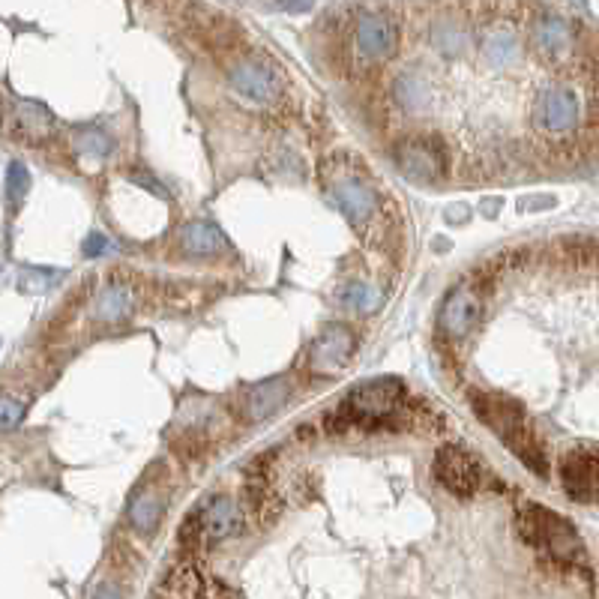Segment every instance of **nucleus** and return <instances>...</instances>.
Wrapping results in <instances>:
<instances>
[{"label": "nucleus", "instance_id": "obj_1", "mask_svg": "<svg viewBox=\"0 0 599 599\" xmlns=\"http://www.w3.org/2000/svg\"><path fill=\"white\" fill-rule=\"evenodd\" d=\"M318 177L351 228L366 243L381 246L387 234V207L372 174L366 171V162H360L354 153H333L321 162Z\"/></svg>", "mask_w": 599, "mask_h": 599}, {"label": "nucleus", "instance_id": "obj_2", "mask_svg": "<svg viewBox=\"0 0 599 599\" xmlns=\"http://www.w3.org/2000/svg\"><path fill=\"white\" fill-rule=\"evenodd\" d=\"M471 408L492 429V435H498L540 480H549L552 468H549L546 450H543V444H540V438L534 432V423L528 420V411L516 399H507L501 393L474 390L471 393Z\"/></svg>", "mask_w": 599, "mask_h": 599}, {"label": "nucleus", "instance_id": "obj_3", "mask_svg": "<svg viewBox=\"0 0 599 599\" xmlns=\"http://www.w3.org/2000/svg\"><path fill=\"white\" fill-rule=\"evenodd\" d=\"M405 384L399 378H375L369 384L354 387L336 411L324 417L327 432H381L396 423L399 411L405 408Z\"/></svg>", "mask_w": 599, "mask_h": 599}, {"label": "nucleus", "instance_id": "obj_4", "mask_svg": "<svg viewBox=\"0 0 599 599\" xmlns=\"http://www.w3.org/2000/svg\"><path fill=\"white\" fill-rule=\"evenodd\" d=\"M516 525H519L522 540L531 543L534 549H540L543 555H549L558 567H567V570H582V567H588L585 540H582V534L573 528V522L564 519L561 513H555V510H549V507H540V504L528 501V504L519 507Z\"/></svg>", "mask_w": 599, "mask_h": 599}, {"label": "nucleus", "instance_id": "obj_5", "mask_svg": "<svg viewBox=\"0 0 599 599\" xmlns=\"http://www.w3.org/2000/svg\"><path fill=\"white\" fill-rule=\"evenodd\" d=\"M243 531V513L237 510V504L231 498H207L201 507H195L183 525H180V549H186L189 555H198L234 534Z\"/></svg>", "mask_w": 599, "mask_h": 599}, {"label": "nucleus", "instance_id": "obj_6", "mask_svg": "<svg viewBox=\"0 0 599 599\" xmlns=\"http://www.w3.org/2000/svg\"><path fill=\"white\" fill-rule=\"evenodd\" d=\"M393 162L399 165V171L405 177H411L417 183H435L447 174L450 153L441 138L414 135V138H402L393 144Z\"/></svg>", "mask_w": 599, "mask_h": 599}, {"label": "nucleus", "instance_id": "obj_7", "mask_svg": "<svg viewBox=\"0 0 599 599\" xmlns=\"http://www.w3.org/2000/svg\"><path fill=\"white\" fill-rule=\"evenodd\" d=\"M228 78L237 93L255 99V102H273L285 93V75L282 69L261 57V54H246L228 66Z\"/></svg>", "mask_w": 599, "mask_h": 599}, {"label": "nucleus", "instance_id": "obj_8", "mask_svg": "<svg viewBox=\"0 0 599 599\" xmlns=\"http://www.w3.org/2000/svg\"><path fill=\"white\" fill-rule=\"evenodd\" d=\"M483 321V294L474 285H459L453 288L438 312V330L444 339L462 342L465 336H471L477 330V324Z\"/></svg>", "mask_w": 599, "mask_h": 599}, {"label": "nucleus", "instance_id": "obj_9", "mask_svg": "<svg viewBox=\"0 0 599 599\" xmlns=\"http://www.w3.org/2000/svg\"><path fill=\"white\" fill-rule=\"evenodd\" d=\"M432 474L456 498H474L483 486V465L462 447H441Z\"/></svg>", "mask_w": 599, "mask_h": 599}, {"label": "nucleus", "instance_id": "obj_10", "mask_svg": "<svg viewBox=\"0 0 599 599\" xmlns=\"http://www.w3.org/2000/svg\"><path fill=\"white\" fill-rule=\"evenodd\" d=\"M582 123V96L573 87H546L534 102V126L549 135L573 132Z\"/></svg>", "mask_w": 599, "mask_h": 599}, {"label": "nucleus", "instance_id": "obj_11", "mask_svg": "<svg viewBox=\"0 0 599 599\" xmlns=\"http://www.w3.org/2000/svg\"><path fill=\"white\" fill-rule=\"evenodd\" d=\"M357 351V333L345 324H330L309 345V369L315 375H339Z\"/></svg>", "mask_w": 599, "mask_h": 599}, {"label": "nucleus", "instance_id": "obj_12", "mask_svg": "<svg viewBox=\"0 0 599 599\" xmlns=\"http://www.w3.org/2000/svg\"><path fill=\"white\" fill-rule=\"evenodd\" d=\"M561 486L576 504H594L599 495V459L597 450L579 447L561 459Z\"/></svg>", "mask_w": 599, "mask_h": 599}, {"label": "nucleus", "instance_id": "obj_13", "mask_svg": "<svg viewBox=\"0 0 599 599\" xmlns=\"http://www.w3.org/2000/svg\"><path fill=\"white\" fill-rule=\"evenodd\" d=\"M354 45L360 57L366 60H390L399 51V21H393L384 12H366L357 21L354 30Z\"/></svg>", "mask_w": 599, "mask_h": 599}, {"label": "nucleus", "instance_id": "obj_14", "mask_svg": "<svg viewBox=\"0 0 599 599\" xmlns=\"http://www.w3.org/2000/svg\"><path fill=\"white\" fill-rule=\"evenodd\" d=\"M270 462H273V456H258L255 462H249L246 480H243L249 513L255 516L258 525H270L279 516V510H282L279 495H276L273 480H270Z\"/></svg>", "mask_w": 599, "mask_h": 599}, {"label": "nucleus", "instance_id": "obj_15", "mask_svg": "<svg viewBox=\"0 0 599 599\" xmlns=\"http://www.w3.org/2000/svg\"><path fill=\"white\" fill-rule=\"evenodd\" d=\"M531 39H534L537 51L546 60H552V63L555 60H567L576 51V27L567 18L555 15V12H543V15L534 18Z\"/></svg>", "mask_w": 599, "mask_h": 599}, {"label": "nucleus", "instance_id": "obj_16", "mask_svg": "<svg viewBox=\"0 0 599 599\" xmlns=\"http://www.w3.org/2000/svg\"><path fill=\"white\" fill-rule=\"evenodd\" d=\"M126 516H129V525H132L138 534H144V537L156 534V528H159V522H162V516H165V492H162V486H159L156 480L144 483V486L132 495Z\"/></svg>", "mask_w": 599, "mask_h": 599}, {"label": "nucleus", "instance_id": "obj_17", "mask_svg": "<svg viewBox=\"0 0 599 599\" xmlns=\"http://www.w3.org/2000/svg\"><path fill=\"white\" fill-rule=\"evenodd\" d=\"M291 399V381L288 378H270L255 384L246 393V414L252 423H264L270 417H276Z\"/></svg>", "mask_w": 599, "mask_h": 599}, {"label": "nucleus", "instance_id": "obj_18", "mask_svg": "<svg viewBox=\"0 0 599 599\" xmlns=\"http://www.w3.org/2000/svg\"><path fill=\"white\" fill-rule=\"evenodd\" d=\"M54 126H57V120H54V114H51L45 105H39V102H24V99L15 102V111H12V132H15L21 141H27V144H42V141L51 138Z\"/></svg>", "mask_w": 599, "mask_h": 599}, {"label": "nucleus", "instance_id": "obj_19", "mask_svg": "<svg viewBox=\"0 0 599 599\" xmlns=\"http://www.w3.org/2000/svg\"><path fill=\"white\" fill-rule=\"evenodd\" d=\"M180 249L186 255L207 258V255H222L231 246H228V237L222 234V228H216L213 222H189L180 231Z\"/></svg>", "mask_w": 599, "mask_h": 599}, {"label": "nucleus", "instance_id": "obj_20", "mask_svg": "<svg viewBox=\"0 0 599 599\" xmlns=\"http://www.w3.org/2000/svg\"><path fill=\"white\" fill-rule=\"evenodd\" d=\"M483 57H486V63L495 66V69H507V66H513V63L522 57V45H519L516 30L507 27V24H495V27H489L486 36H483Z\"/></svg>", "mask_w": 599, "mask_h": 599}, {"label": "nucleus", "instance_id": "obj_21", "mask_svg": "<svg viewBox=\"0 0 599 599\" xmlns=\"http://www.w3.org/2000/svg\"><path fill=\"white\" fill-rule=\"evenodd\" d=\"M135 309V294L129 285L123 282H111L99 291V297L93 300V318L102 324H120L123 318H129Z\"/></svg>", "mask_w": 599, "mask_h": 599}, {"label": "nucleus", "instance_id": "obj_22", "mask_svg": "<svg viewBox=\"0 0 599 599\" xmlns=\"http://www.w3.org/2000/svg\"><path fill=\"white\" fill-rule=\"evenodd\" d=\"M72 147H75V153H78L81 159L102 162V159L111 153L114 141H111V135H108L105 129H99V126H78L75 135H72Z\"/></svg>", "mask_w": 599, "mask_h": 599}, {"label": "nucleus", "instance_id": "obj_23", "mask_svg": "<svg viewBox=\"0 0 599 599\" xmlns=\"http://www.w3.org/2000/svg\"><path fill=\"white\" fill-rule=\"evenodd\" d=\"M432 42H435V48L441 51V54H459V51H465V45L471 42V33H468V27H462L459 21H441L438 27H435V33H432Z\"/></svg>", "mask_w": 599, "mask_h": 599}, {"label": "nucleus", "instance_id": "obj_24", "mask_svg": "<svg viewBox=\"0 0 599 599\" xmlns=\"http://www.w3.org/2000/svg\"><path fill=\"white\" fill-rule=\"evenodd\" d=\"M396 93H399L402 105H405V108H411V111H420V108H426V105H429V99H432L429 81H426L423 75H402V78H399V84H396Z\"/></svg>", "mask_w": 599, "mask_h": 599}, {"label": "nucleus", "instance_id": "obj_25", "mask_svg": "<svg viewBox=\"0 0 599 599\" xmlns=\"http://www.w3.org/2000/svg\"><path fill=\"white\" fill-rule=\"evenodd\" d=\"M27 189H30V171L21 162H9V168H6V201L12 207H18L27 198Z\"/></svg>", "mask_w": 599, "mask_h": 599}, {"label": "nucleus", "instance_id": "obj_26", "mask_svg": "<svg viewBox=\"0 0 599 599\" xmlns=\"http://www.w3.org/2000/svg\"><path fill=\"white\" fill-rule=\"evenodd\" d=\"M342 306H348V309H354V312H369L375 303H378V294L369 288V285H363V282H351L345 291H342Z\"/></svg>", "mask_w": 599, "mask_h": 599}, {"label": "nucleus", "instance_id": "obj_27", "mask_svg": "<svg viewBox=\"0 0 599 599\" xmlns=\"http://www.w3.org/2000/svg\"><path fill=\"white\" fill-rule=\"evenodd\" d=\"M21 417H24V405H21V402H12V399L0 402V429H12V426H18Z\"/></svg>", "mask_w": 599, "mask_h": 599}, {"label": "nucleus", "instance_id": "obj_28", "mask_svg": "<svg viewBox=\"0 0 599 599\" xmlns=\"http://www.w3.org/2000/svg\"><path fill=\"white\" fill-rule=\"evenodd\" d=\"M129 180L132 183H138V186H144V189H150V192H156L159 198H165V189H162V183L150 174V171H129Z\"/></svg>", "mask_w": 599, "mask_h": 599}, {"label": "nucleus", "instance_id": "obj_29", "mask_svg": "<svg viewBox=\"0 0 599 599\" xmlns=\"http://www.w3.org/2000/svg\"><path fill=\"white\" fill-rule=\"evenodd\" d=\"M105 249H108V237H105V234H90V237L84 240V255H87V258L102 255Z\"/></svg>", "mask_w": 599, "mask_h": 599}, {"label": "nucleus", "instance_id": "obj_30", "mask_svg": "<svg viewBox=\"0 0 599 599\" xmlns=\"http://www.w3.org/2000/svg\"><path fill=\"white\" fill-rule=\"evenodd\" d=\"M90 599H126V597H123V591H120L114 582H102V585H96V588H93Z\"/></svg>", "mask_w": 599, "mask_h": 599}]
</instances>
